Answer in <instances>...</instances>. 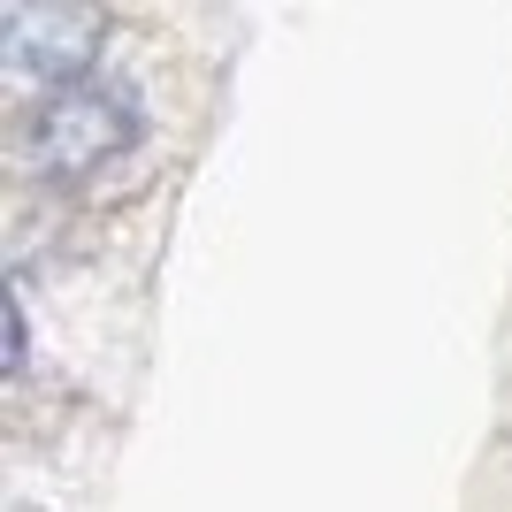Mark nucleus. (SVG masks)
<instances>
[{
    "label": "nucleus",
    "mask_w": 512,
    "mask_h": 512,
    "mask_svg": "<svg viewBox=\"0 0 512 512\" xmlns=\"http://www.w3.org/2000/svg\"><path fill=\"white\" fill-rule=\"evenodd\" d=\"M130 138H138V107L107 85H62L39 115V153H46V169H62V176H92Z\"/></svg>",
    "instance_id": "f257e3e1"
},
{
    "label": "nucleus",
    "mask_w": 512,
    "mask_h": 512,
    "mask_svg": "<svg viewBox=\"0 0 512 512\" xmlns=\"http://www.w3.org/2000/svg\"><path fill=\"white\" fill-rule=\"evenodd\" d=\"M100 39H107L100 8H39V0H23V8L0 16V46H8V62L23 77H85Z\"/></svg>",
    "instance_id": "f03ea898"
}]
</instances>
